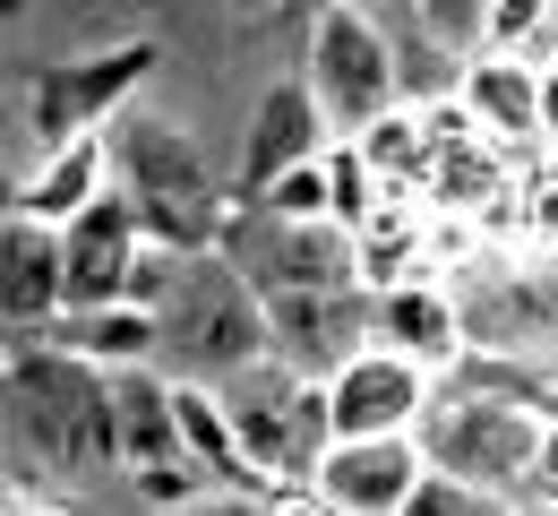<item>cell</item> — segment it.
Returning a JSON list of instances; mask_svg holds the SVG:
<instances>
[{
    "instance_id": "6da1fadb",
    "label": "cell",
    "mask_w": 558,
    "mask_h": 516,
    "mask_svg": "<svg viewBox=\"0 0 558 516\" xmlns=\"http://www.w3.org/2000/svg\"><path fill=\"white\" fill-rule=\"evenodd\" d=\"M9 379V447H17V482H95L121 465L112 431V370L77 362L52 336H9L0 345Z\"/></svg>"
},
{
    "instance_id": "7a4b0ae2",
    "label": "cell",
    "mask_w": 558,
    "mask_h": 516,
    "mask_svg": "<svg viewBox=\"0 0 558 516\" xmlns=\"http://www.w3.org/2000/svg\"><path fill=\"white\" fill-rule=\"evenodd\" d=\"M276 353V327H267V293L223 259V250H190L181 259V285L163 301V370L172 379H241Z\"/></svg>"
},
{
    "instance_id": "3957f363",
    "label": "cell",
    "mask_w": 558,
    "mask_h": 516,
    "mask_svg": "<svg viewBox=\"0 0 558 516\" xmlns=\"http://www.w3.org/2000/svg\"><path fill=\"white\" fill-rule=\"evenodd\" d=\"M112 164H121V190L146 207V241H163V250H207L223 241V181H215L207 147L172 121V112H121V130H112Z\"/></svg>"
},
{
    "instance_id": "277c9868",
    "label": "cell",
    "mask_w": 558,
    "mask_h": 516,
    "mask_svg": "<svg viewBox=\"0 0 558 516\" xmlns=\"http://www.w3.org/2000/svg\"><path fill=\"white\" fill-rule=\"evenodd\" d=\"M223 413L241 431V456H250L258 491H301L336 456V405H327V387L301 379V370H283L276 353L258 370H241V379H223Z\"/></svg>"
},
{
    "instance_id": "5b68a950",
    "label": "cell",
    "mask_w": 558,
    "mask_h": 516,
    "mask_svg": "<svg viewBox=\"0 0 558 516\" xmlns=\"http://www.w3.org/2000/svg\"><path fill=\"white\" fill-rule=\"evenodd\" d=\"M163 70V52L130 35V44H104V52H70V61H35L26 70V104H17V121H26V164L52 147H70V139H104V130H121V112H138V86ZM17 164V172H26Z\"/></svg>"
},
{
    "instance_id": "8992f818",
    "label": "cell",
    "mask_w": 558,
    "mask_h": 516,
    "mask_svg": "<svg viewBox=\"0 0 558 516\" xmlns=\"http://www.w3.org/2000/svg\"><path fill=\"white\" fill-rule=\"evenodd\" d=\"M413 440H421V456H429V473H456V482H473L489 500L533 508V491H542V440H550V422H533V413H515V405L456 396V387L438 379V405H429V422H421Z\"/></svg>"
},
{
    "instance_id": "52a82bcc",
    "label": "cell",
    "mask_w": 558,
    "mask_h": 516,
    "mask_svg": "<svg viewBox=\"0 0 558 516\" xmlns=\"http://www.w3.org/2000/svg\"><path fill=\"white\" fill-rule=\"evenodd\" d=\"M301 77H310L318 112L336 121V139H369L404 104V52H396V35L378 26V9H352V0H318Z\"/></svg>"
},
{
    "instance_id": "ba28073f",
    "label": "cell",
    "mask_w": 558,
    "mask_h": 516,
    "mask_svg": "<svg viewBox=\"0 0 558 516\" xmlns=\"http://www.w3.org/2000/svg\"><path fill=\"white\" fill-rule=\"evenodd\" d=\"M258 293H361V232L352 224H283L267 207L223 216L215 241Z\"/></svg>"
},
{
    "instance_id": "9c48e42d",
    "label": "cell",
    "mask_w": 558,
    "mask_h": 516,
    "mask_svg": "<svg viewBox=\"0 0 558 516\" xmlns=\"http://www.w3.org/2000/svg\"><path fill=\"white\" fill-rule=\"evenodd\" d=\"M378 293H267V327H276V362L336 387L378 336H369Z\"/></svg>"
},
{
    "instance_id": "30bf717a",
    "label": "cell",
    "mask_w": 558,
    "mask_h": 516,
    "mask_svg": "<svg viewBox=\"0 0 558 516\" xmlns=\"http://www.w3.org/2000/svg\"><path fill=\"white\" fill-rule=\"evenodd\" d=\"M336 147V121L318 112V95H310V77H276V86H258V104H250V130H241V207L250 199H267L283 172H301V164H318V155Z\"/></svg>"
},
{
    "instance_id": "8fae6325",
    "label": "cell",
    "mask_w": 558,
    "mask_h": 516,
    "mask_svg": "<svg viewBox=\"0 0 558 516\" xmlns=\"http://www.w3.org/2000/svg\"><path fill=\"white\" fill-rule=\"evenodd\" d=\"M327 405H336V440H413L429 422V405H438V379L421 362H404V353H387V345H369L327 387Z\"/></svg>"
},
{
    "instance_id": "7c38bea8",
    "label": "cell",
    "mask_w": 558,
    "mask_h": 516,
    "mask_svg": "<svg viewBox=\"0 0 558 516\" xmlns=\"http://www.w3.org/2000/svg\"><path fill=\"white\" fill-rule=\"evenodd\" d=\"M0 319L9 336H52L70 319V241L35 216H9L0 232Z\"/></svg>"
},
{
    "instance_id": "4fadbf2b",
    "label": "cell",
    "mask_w": 558,
    "mask_h": 516,
    "mask_svg": "<svg viewBox=\"0 0 558 516\" xmlns=\"http://www.w3.org/2000/svg\"><path fill=\"white\" fill-rule=\"evenodd\" d=\"M61 241H70V310H112V301H130V276L146 259V207L130 190H112Z\"/></svg>"
},
{
    "instance_id": "5bb4252c",
    "label": "cell",
    "mask_w": 558,
    "mask_h": 516,
    "mask_svg": "<svg viewBox=\"0 0 558 516\" xmlns=\"http://www.w3.org/2000/svg\"><path fill=\"white\" fill-rule=\"evenodd\" d=\"M112 190H121V164H112V130H104V139H70V147L35 155L17 172V190H9V216H35V224H52V232H70Z\"/></svg>"
},
{
    "instance_id": "9a60e30c",
    "label": "cell",
    "mask_w": 558,
    "mask_h": 516,
    "mask_svg": "<svg viewBox=\"0 0 558 516\" xmlns=\"http://www.w3.org/2000/svg\"><path fill=\"white\" fill-rule=\"evenodd\" d=\"M421 482H429L421 440H336L327 473H318L310 491H327L344 516H404Z\"/></svg>"
},
{
    "instance_id": "2e32d148",
    "label": "cell",
    "mask_w": 558,
    "mask_h": 516,
    "mask_svg": "<svg viewBox=\"0 0 558 516\" xmlns=\"http://www.w3.org/2000/svg\"><path fill=\"white\" fill-rule=\"evenodd\" d=\"M369 336H378L387 353L421 362L429 379H447V370L473 353V336H464V301H456V293H438V285H378Z\"/></svg>"
},
{
    "instance_id": "e0dca14e",
    "label": "cell",
    "mask_w": 558,
    "mask_h": 516,
    "mask_svg": "<svg viewBox=\"0 0 558 516\" xmlns=\"http://www.w3.org/2000/svg\"><path fill=\"white\" fill-rule=\"evenodd\" d=\"M112 431H121V473L146 482L181 465V413H172V370H112Z\"/></svg>"
},
{
    "instance_id": "ac0fdd59",
    "label": "cell",
    "mask_w": 558,
    "mask_h": 516,
    "mask_svg": "<svg viewBox=\"0 0 558 516\" xmlns=\"http://www.w3.org/2000/svg\"><path fill=\"white\" fill-rule=\"evenodd\" d=\"M456 95H464V112L482 121L489 139H542V61L482 52V61L456 70Z\"/></svg>"
},
{
    "instance_id": "d6986e66",
    "label": "cell",
    "mask_w": 558,
    "mask_h": 516,
    "mask_svg": "<svg viewBox=\"0 0 558 516\" xmlns=\"http://www.w3.org/2000/svg\"><path fill=\"white\" fill-rule=\"evenodd\" d=\"M52 345H70L77 362L95 370H163V319L138 301H112V310H70L52 327Z\"/></svg>"
},
{
    "instance_id": "ffe728a7",
    "label": "cell",
    "mask_w": 558,
    "mask_h": 516,
    "mask_svg": "<svg viewBox=\"0 0 558 516\" xmlns=\"http://www.w3.org/2000/svg\"><path fill=\"white\" fill-rule=\"evenodd\" d=\"M413 26L438 44V52L482 61V44H489V0H413Z\"/></svg>"
},
{
    "instance_id": "44dd1931",
    "label": "cell",
    "mask_w": 558,
    "mask_h": 516,
    "mask_svg": "<svg viewBox=\"0 0 558 516\" xmlns=\"http://www.w3.org/2000/svg\"><path fill=\"white\" fill-rule=\"evenodd\" d=\"M404 516H524L515 500H489V491H473V482H456V473H429L413 491V508Z\"/></svg>"
},
{
    "instance_id": "7402d4cb",
    "label": "cell",
    "mask_w": 558,
    "mask_h": 516,
    "mask_svg": "<svg viewBox=\"0 0 558 516\" xmlns=\"http://www.w3.org/2000/svg\"><path fill=\"white\" fill-rule=\"evenodd\" d=\"M361 155L378 164V181L413 172V164H421V112H413V104H396V112H387V121H378V130L361 139Z\"/></svg>"
},
{
    "instance_id": "603a6c76",
    "label": "cell",
    "mask_w": 558,
    "mask_h": 516,
    "mask_svg": "<svg viewBox=\"0 0 558 516\" xmlns=\"http://www.w3.org/2000/svg\"><path fill=\"white\" fill-rule=\"evenodd\" d=\"M190 516H267V500H258V491H207Z\"/></svg>"
},
{
    "instance_id": "cb8c5ba5",
    "label": "cell",
    "mask_w": 558,
    "mask_h": 516,
    "mask_svg": "<svg viewBox=\"0 0 558 516\" xmlns=\"http://www.w3.org/2000/svg\"><path fill=\"white\" fill-rule=\"evenodd\" d=\"M533 500H558V422H550V440H542V491Z\"/></svg>"
},
{
    "instance_id": "d4e9b609",
    "label": "cell",
    "mask_w": 558,
    "mask_h": 516,
    "mask_svg": "<svg viewBox=\"0 0 558 516\" xmlns=\"http://www.w3.org/2000/svg\"><path fill=\"white\" fill-rule=\"evenodd\" d=\"M542 139L558 147V70H542Z\"/></svg>"
},
{
    "instance_id": "484cf974",
    "label": "cell",
    "mask_w": 558,
    "mask_h": 516,
    "mask_svg": "<svg viewBox=\"0 0 558 516\" xmlns=\"http://www.w3.org/2000/svg\"><path fill=\"white\" fill-rule=\"evenodd\" d=\"M232 9H241V17H267V9H283V0H232Z\"/></svg>"
},
{
    "instance_id": "4316f807",
    "label": "cell",
    "mask_w": 558,
    "mask_h": 516,
    "mask_svg": "<svg viewBox=\"0 0 558 516\" xmlns=\"http://www.w3.org/2000/svg\"><path fill=\"white\" fill-rule=\"evenodd\" d=\"M0 9H9V17H26V9H35V0H0Z\"/></svg>"
},
{
    "instance_id": "83f0119b",
    "label": "cell",
    "mask_w": 558,
    "mask_h": 516,
    "mask_svg": "<svg viewBox=\"0 0 558 516\" xmlns=\"http://www.w3.org/2000/svg\"><path fill=\"white\" fill-rule=\"evenodd\" d=\"M524 516H558V508H524Z\"/></svg>"
},
{
    "instance_id": "f1b7e54d",
    "label": "cell",
    "mask_w": 558,
    "mask_h": 516,
    "mask_svg": "<svg viewBox=\"0 0 558 516\" xmlns=\"http://www.w3.org/2000/svg\"><path fill=\"white\" fill-rule=\"evenodd\" d=\"M352 9H378V0H352Z\"/></svg>"
},
{
    "instance_id": "f546056e",
    "label": "cell",
    "mask_w": 558,
    "mask_h": 516,
    "mask_svg": "<svg viewBox=\"0 0 558 516\" xmlns=\"http://www.w3.org/2000/svg\"><path fill=\"white\" fill-rule=\"evenodd\" d=\"M533 508H558V500H533Z\"/></svg>"
},
{
    "instance_id": "4dcf8cb0",
    "label": "cell",
    "mask_w": 558,
    "mask_h": 516,
    "mask_svg": "<svg viewBox=\"0 0 558 516\" xmlns=\"http://www.w3.org/2000/svg\"><path fill=\"white\" fill-rule=\"evenodd\" d=\"M550 70H558V61H550Z\"/></svg>"
}]
</instances>
